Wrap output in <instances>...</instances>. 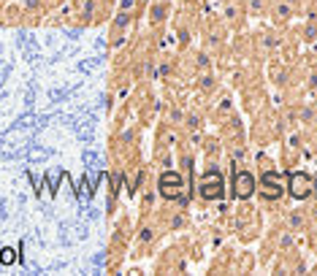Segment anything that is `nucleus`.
<instances>
[{"mask_svg":"<svg viewBox=\"0 0 317 276\" xmlns=\"http://www.w3.org/2000/svg\"><path fill=\"white\" fill-rule=\"evenodd\" d=\"M198 192H201V198H206V200H217V198H222V192H225V182H222V174L217 168H209L204 176H201V182H198Z\"/></svg>","mask_w":317,"mask_h":276,"instance_id":"nucleus-1","label":"nucleus"},{"mask_svg":"<svg viewBox=\"0 0 317 276\" xmlns=\"http://www.w3.org/2000/svg\"><path fill=\"white\" fill-rule=\"evenodd\" d=\"M287 189H290V195L296 200H307L315 192V179L307 171H290L287 174Z\"/></svg>","mask_w":317,"mask_h":276,"instance_id":"nucleus-2","label":"nucleus"},{"mask_svg":"<svg viewBox=\"0 0 317 276\" xmlns=\"http://www.w3.org/2000/svg\"><path fill=\"white\" fill-rule=\"evenodd\" d=\"M184 192V179L176 171H165L163 176H160V195H163L165 200H179Z\"/></svg>","mask_w":317,"mask_h":276,"instance_id":"nucleus-3","label":"nucleus"},{"mask_svg":"<svg viewBox=\"0 0 317 276\" xmlns=\"http://www.w3.org/2000/svg\"><path fill=\"white\" fill-rule=\"evenodd\" d=\"M255 187H258V182H255V176H252L250 171H239V174H236V179H233V195L239 200H247L252 192H255Z\"/></svg>","mask_w":317,"mask_h":276,"instance_id":"nucleus-4","label":"nucleus"},{"mask_svg":"<svg viewBox=\"0 0 317 276\" xmlns=\"http://www.w3.org/2000/svg\"><path fill=\"white\" fill-rule=\"evenodd\" d=\"M261 192L266 195V198H282V182H279V176L271 174V171H266L263 174V179H261Z\"/></svg>","mask_w":317,"mask_h":276,"instance_id":"nucleus-5","label":"nucleus"},{"mask_svg":"<svg viewBox=\"0 0 317 276\" xmlns=\"http://www.w3.org/2000/svg\"><path fill=\"white\" fill-rule=\"evenodd\" d=\"M271 16H276V19H290V16H293V5L287 3V0H279V3L271 5Z\"/></svg>","mask_w":317,"mask_h":276,"instance_id":"nucleus-6","label":"nucleus"},{"mask_svg":"<svg viewBox=\"0 0 317 276\" xmlns=\"http://www.w3.org/2000/svg\"><path fill=\"white\" fill-rule=\"evenodd\" d=\"M165 14H168V5L165 3H158L152 8V16H149V22H152V25H160V22L165 19Z\"/></svg>","mask_w":317,"mask_h":276,"instance_id":"nucleus-7","label":"nucleus"},{"mask_svg":"<svg viewBox=\"0 0 317 276\" xmlns=\"http://www.w3.org/2000/svg\"><path fill=\"white\" fill-rule=\"evenodd\" d=\"M14 263H16V252L11 246H3L0 249V266H14Z\"/></svg>","mask_w":317,"mask_h":276,"instance_id":"nucleus-8","label":"nucleus"},{"mask_svg":"<svg viewBox=\"0 0 317 276\" xmlns=\"http://www.w3.org/2000/svg\"><path fill=\"white\" fill-rule=\"evenodd\" d=\"M138 238H141V241H152V230H149V228H144V230H141V235H138Z\"/></svg>","mask_w":317,"mask_h":276,"instance_id":"nucleus-9","label":"nucleus"},{"mask_svg":"<svg viewBox=\"0 0 317 276\" xmlns=\"http://www.w3.org/2000/svg\"><path fill=\"white\" fill-rule=\"evenodd\" d=\"M130 5H133V0H122V11H130Z\"/></svg>","mask_w":317,"mask_h":276,"instance_id":"nucleus-10","label":"nucleus"},{"mask_svg":"<svg viewBox=\"0 0 317 276\" xmlns=\"http://www.w3.org/2000/svg\"><path fill=\"white\" fill-rule=\"evenodd\" d=\"M287 3H290V5H296V3H298V0H287Z\"/></svg>","mask_w":317,"mask_h":276,"instance_id":"nucleus-11","label":"nucleus"}]
</instances>
